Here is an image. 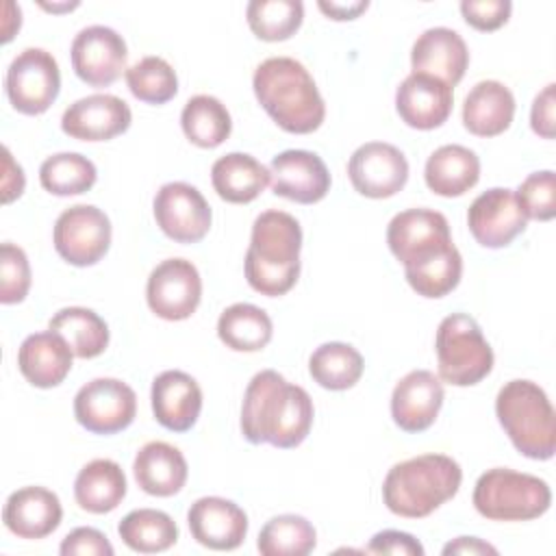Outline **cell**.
Returning <instances> with one entry per match:
<instances>
[{
  "label": "cell",
  "instance_id": "cell-18",
  "mask_svg": "<svg viewBox=\"0 0 556 556\" xmlns=\"http://www.w3.org/2000/svg\"><path fill=\"white\" fill-rule=\"evenodd\" d=\"M130 122V106L122 98L111 93H91L65 109L61 128L72 139L109 141L126 132Z\"/></svg>",
  "mask_w": 556,
  "mask_h": 556
},
{
  "label": "cell",
  "instance_id": "cell-50",
  "mask_svg": "<svg viewBox=\"0 0 556 556\" xmlns=\"http://www.w3.org/2000/svg\"><path fill=\"white\" fill-rule=\"evenodd\" d=\"M41 7L46 11H70V9L78 7V2H70V4H46V2H41Z\"/></svg>",
  "mask_w": 556,
  "mask_h": 556
},
{
  "label": "cell",
  "instance_id": "cell-27",
  "mask_svg": "<svg viewBox=\"0 0 556 556\" xmlns=\"http://www.w3.org/2000/svg\"><path fill=\"white\" fill-rule=\"evenodd\" d=\"M515 96L500 80H480L463 104V124L476 137H497L513 124Z\"/></svg>",
  "mask_w": 556,
  "mask_h": 556
},
{
  "label": "cell",
  "instance_id": "cell-11",
  "mask_svg": "<svg viewBox=\"0 0 556 556\" xmlns=\"http://www.w3.org/2000/svg\"><path fill=\"white\" fill-rule=\"evenodd\" d=\"M202 298V278L187 258H167L159 263L146 285L150 311L167 321H180L195 313Z\"/></svg>",
  "mask_w": 556,
  "mask_h": 556
},
{
  "label": "cell",
  "instance_id": "cell-38",
  "mask_svg": "<svg viewBox=\"0 0 556 556\" xmlns=\"http://www.w3.org/2000/svg\"><path fill=\"white\" fill-rule=\"evenodd\" d=\"M96 165L78 152H59L39 167V182L52 195H78L96 185Z\"/></svg>",
  "mask_w": 556,
  "mask_h": 556
},
{
  "label": "cell",
  "instance_id": "cell-49",
  "mask_svg": "<svg viewBox=\"0 0 556 556\" xmlns=\"http://www.w3.org/2000/svg\"><path fill=\"white\" fill-rule=\"evenodd\" d=\"M443 554H497V549L476 536H458L456 541H450L443 547Z\"/></svg>",
  "mask_w": 556,
  "mask_h": 556
},
{
  "label": "cell",
  "instance_id": "cell-37",
  "mask_svg": "<svg viewBox=\"0 0 556 556\" xmlns=\"http://www.w3.org/2000/svg\"><path fill=\"white\" fill-rule=\"evenodd\" d=\"M404 274L413 291L424 298H443L454 291L463 276V256L452 243L443 252L413 265H404Z\"/></svg>",
  "mask_w": 556,
  "mask_h": 556
},
{
  "label": "cell",
  "instance_id": "cell-26",
  "mask_svg": "<svg viewBox=\"0 0 556 556\" xmlns=\"http://www.w3.org/2000/svg\"><path fill=\"white\" fill-rule=\"evenodd\" d=\"M132 473L141 491L148 495L169 497L185 486L189 467L178 447L165 441H150L137 452Z\"/></svg>",
  "mask_w": 556,
  "mask_h": 556
},
{
  "label": "cell",
  "instance_id": "cell-19",
  "mask_svg": "<svg viewBox=\"0 0 556 556\" xmlns=\"http://www.w3.org/2000/svg\"><path fill=\"white\" fill-rule=\"evenodd\" d=\"M454 104L452 87L443 80L413 72L395 91V109L402 122L417 130H432L447 122Z\"/></svg>",
  "mask_w": 556,
  "mask_h": 556
},
{
  "label": "cell",
  "instance_id": "cell-14",
  "mask_svg": "<svg viewBox=\"0 0 556 556\" xmlns=\"http://www.w3.org/2000/svg\"><path fill=\"white\" fill-rule=\"evenodd\" d=\"M348 176L361 195L382 200L404 189L408 180V161L400 148L384 141H369L352 152Z\"/></svg>",
  "mask_w": 556,
  "mask_h": 556
},
{
  "label": "cell",
  "instance_id": "cell-15",
  "mask_svg": "<svg viewBox=\"0 0 556 556\" xmlns=\"http://www.w3.org/2000/svg\"><path fill=\"white\" fill-rule=\"evenodd\" d=\"M156 226L176 243H195L211 228V206L189 182H165L154 195Z\"/></svg>",
  "mask_w": 556,
  "mask_h": 556
},
{
  "label": "cell",
  "instance_id": "cell-22",
  "mask_svg": "<svg viewBox=\"0 0 556 556\" xmlns=\"http://www.w3.org/2000/svg\"><path fill=\"white\" fill-rule=\"evenodd\" d=\"M413 72L434 76L454 87L463 80L469 65V50L463 37L445 26L424 30L410 50Z\"/></svg>",
  "mask_w": 556,
  "mask_h": 556
},
{
  "label": "cell",
  "instance_id": "cell-47",
  "mask_svg": "<svg viewBox=\"0 0 556 556\" xmlns=\"http://www.w3.org/2000/svg\"><path fill=\"white\" fill-rule=\"evenodd\" d=\"M26 185L22 167L13 161L9 148H4V174H2V202L9 204L22 195Z\"/></svg>",
  "mask_w": 556,
  "mask_h": 556
},
{
  "label": "cell",
  "instance_id": "cell-35",
  "mask_svg": "<svg viewBox=\"0 0 556 556\" xmlns=\"http://www.w3.org/2000/svg\"><path fill=\"white\" fill-rule=\"evenodd\" d=\"M119 539L139 554H156L169 549L178 541L176 521L156 508L130 510L117 526Z\"/></svg>",
  "mask_w": 556,
  "mask_h": 556
},
{
  "label": "cell",
  "instance_id": "cell-42",
  "mask_svg": "<svg viewBox=\"0 0 556 556\" xmlns=\"http://www.w3.org/2000/svg\"><path fill=\"white\" fill-rule=\"evenodd\" d=\"M30 289V265L26 252L4 241L0 248V302L17 304L26 298Z\"/></svg>",
  "mask_w": 556,
  "mask_h": 556
},
{
  "label": "cell",
  "instance_id": "cell-31",
  "mask_svg": "<svg viewBox=\"0 0 556 556\" xmlns=\"http://www.w3.org/2000/svg\"><path fill=\"white\" fill-rule=\"evenodd\" d=\"M274 334L269 315L248 302L230 304L217 319V337L235 352H258Z\"/></svg>",
  "mask_w": 556,
  "mask_h": 556
},
{
  "label": "cell",
  "instance_id": "cell-21",
  "mask_svg": "<svg viewBox=\"0 0 556 556\" xmlns=\"http://www.w3.org/2000/svg\"><path fill=\"white\" fill-rule=\"evenodd\" d=\"M443 397L439 376L428 369H413L391 393V417L404 432H424L434 424Z\"/></svg>",
  "mask_w": 556,
  "mask_h": 556
},
{
  "label": "cell",
  "instance_id": "cell-33",
  "mask_svg": "<svg viewBox=\"0 0 556 556\" xmlns=\"http://www.w3.org/2000/svg\"><path fill=\"white\" fill-rule=\"evenodd\" d=\"M180 126L193 146L217 148L230 137L232 119L228 109L217 98L198 93L187 100L180 113Z\"/></svg>",
  "mask_w": 556,
  "mask_h": 556
},
{
  "label": "cell",
  "instance_id": "cell-40",
  "mask_svg": "<svg viewBox=\"0 0 556 556\" xmlns=\"http://www.w3.org/2000/svg\"><path fill=\"white\" fill-rule=\"evenodd\" d=\"M124 76L130 93L148 104H165L178 91L176 72L161 56H143L130 65Z\"/></svg>",
  "mask_w": 556,
  "mask_h": 556
},
{
  "label": "cell",
  "instance_id": "cell-4",
  "mask_svg": "<svg viewBox=\"0 0 556 556\" xmlns=\"http://www.w3.org/2000/svg\"><path fill=\"white\" fill-rule=\"evenodd\" d=\"M463 482L460 465L445 454H421L393 465L382 482V500L393 515L421 519L452 500Z\"/></svg>",
  "mask_w": 556,
  "mask_h": 556
},
{
  "label": "cell",
  "instance_id": "cell-36",
  "mask_svg": "<svg viewBox=\"0 0 556 556\" xmlns=\"http://www.w3.org/2000/svg\"><path fill=\"white\" fill-rule=\"evenodd\" d=\"M317 545L313 523L302 515L271 517L258 534L256 547L263 556H306Z\"/></svg>",
  "mask_w": 556,
  "mask_h": 556
},
{
  "label": "cell",
  "instance_id": "cell-30",
  "mask_svg": "<svg viewBox=\"0 0 556 556\" xmlns=\"http://www.w3.org/2000/svg\"><path fill=\"white\" fill-rule=\"evenodd\" d=\"M126 495V476L111 458H96L87 463L74 480L76 504L93 515L115 510Z\"/></svg>",
  "mask_w": 556,
  "mask_h": 556
},
{
  "label": "cell",
  "instance_id": "cell-45",
  "mask_svg": "<svg viewBox=\"0 0 556 556\" xmlns=\"http://www.w3.org/2000/svg\"><path fill=\"white\" fill-rule=\"evenodd\" d=\"M367 552L369 554H395V556H424V545L408 532L382 530L371 536Z\"/></svg>",
  "mask_w": 556,
  "mask_h": 556
},
{
  "label": "cell",
  "instance_id": "cell-7",
  "mask_svg": "<svg viewBox=\"0 0 556 556\" xmlns=\"http://www.w3.org/2000/svg\"><path fill=\"white\" fill-rule=\"evenodd\" d=\"M439 380L454 387H471L493 369V350L478 321L465 313L441 319L434 337Z\"/></svg>",
  "mask_w": 556,
  "mask_h": 556
},
{
  "label": "cell",
  "instance_id": "cell-28",
  "mask_svg": "<svg viewBox=\"0 0 556 556\" xmlns=\"http://www.w3.org/2000/svg\"><path fill=\"white\" fill-rule=\"evenodd\" d=\"M424 178L432 193L458 198L480 180V159L465 146H441L428 156Z\"/></svg>",
  "mask_w": 556,
  "mask_h": 556
},
{
  "label": "cell",
  "instance_id": "cell-41",
  "mask_svg": "<svg viewBox=\"0 0 556 556\" xmlns=\"http://www.w3.org/2000/svg\"><path fill=\"white\" fill-rule=\"evenodd\" d=\"M515 198L528 219L549 222L556 215V176L552 169L534 172L530 174L519 189L515 191Z\"/></svg>",
  "mask_w": 556,
  "mask_h": 556
},
{
  "label": "cell",
  "instance_id": "cell-5",
  "mask_svg": "<svg viewBox=\"0 0 556 556\" xmlns=\"http://www.w3.org/2000/svg\"><path fill=\"white\" fill-rule=\"evenodd\" d=\"M495 415L517 452L549 460L556 450V421L547 393L532 380H510L495 397Z\"/></svg>",
  "mask_w": 556,
  "mask_h": 556
},
{
  "label": "cell",
  "instance_id": "cell-13",
  "mask_svg": "<svg viewBox=\"0 0 556 556\" xmlns=\"http://www.w3.org/2000/svg\"><path fill=\"white\" fill-rule=\"evenodd\" d=\"M76 76L91 87L113 85L126 72V41L109 26L93 24L83 28L70 48Z\"/></svg>",
  "mask_w": 556,
  "mask_h": 556
},
{
  "label": "cell",
  "instance_id": "cell-46",
  "mask_svg": "<svg viewBox=\"0 0 556 556\" xmlns=\"http://www.w3.org/2000/svg\"><path fill=\"white\" fill-rule=\"evenodd\" d=\"M554 83H549L532 102V111H530V126L532 130L543 137V139H554Z\"/></svg>",
  "mask_w": 556,
  "mask_h": 556
},
{
  "label": "cell",
  "instance_id": "cell-17",
  "mask_svg": "<svg viewBox=\"0 0 556 556\" xmlns=\"http://www.w3.org/2000/svg\"><path fill=\"white\" fill-rule=\"evenodd\" d=\"M271 191L298 204H315L330 191V172L308 150H285L269 163Z\"/></svg>",
  "mask_w": 556,
  "mask_h": 556
},
{
  "label": "cell",
  "instance_id": "cell-9",
  "mask_svg": "<svg viewBox=\"0 0 556 556\" xmlns=\"http://www.w3.org/2000/svg\"><path fill=\"white\" fill-rule=\"evenodd\" d=\"M52 241L63 261L76 267H89L109 252L111 222L93 204H74L56 217Z\"/></svg>",
  "mask_w": 556,
  "mask_h": 556
},
{
  "label": "cell",
  "instance_id": "cell-29",
  "mask_svg": "<svg viewBox=\"0 0 556 556\" xmlns=\"http://www.w3.org/2000/svg\"><path fill=\"white\" fill-rule=\"evenodd\" d=\"M269 169L245 152L224 154L211 167L213 189L230 204H248L256 200L269 185Z\"/></svg>",
  "mask_w": 556,
  "mask_h": 556
},
{
  "label": "cell",
  "instance_id": "cell-16",
  "mask_svg": "<svg viewBox=\"0 0 556 556\" xmlns=\"http://www.w3.org/2000/svg\"><path fill=\"white\" fill-rule=\"evenodd\" d=\"M528 217L523 215L515 191L506 187H493L480 193L469 211L467 226L473 239L491 250L506 248L517 235L526 230Z\"/></svg>",
  "mask_w": 556,
  "mask_h": 556
},
{
  "label": "cell",
  "instance_id": "cell-48",
  "mask_svg": "<svg viewBox=\"0 0 556 556\" xmlns=\"http://www.w3.org/2000/svg\"><path fill=\"white\" fill-rule=\"evenodd\" d=\"M317 7L330 20L343 22V20H356L363 11H367L369 2L367 0H348V2H332V0L326 2V0H319Z\"/></svg>",
  "mask_w": 556,
  "mask_h": 556
},
{
  "label": "cell",
  "instance_id": "cell-1",
  "mask_svg": "<svg viewBox=\"0 0 556 556\" xmlns=\"http://www.w3.org/2000/svg\"><path fill=\"white\" fill-rule=\"evenodd\" d=\"M313 400L306 389L291 384L274 369L252 376L241 406V432L254 443L280 450L298 447L313 426Z\"/></svg>",
  "mask_w": 556,
  "mask_h": 556
},
{
  "label": "cell",
  "instance_id": "cell-23",
  "mask_svg": "<svg viewBox=\"0 0 556 556\" xmlns=\"http://www.w3.org/2000/svg\"><path fill=\"white\" fill-rule=\"evenodd\" d=\"M150 400L154 419L172 432H187L202 410L200 384L180 369L161 371L152 382Z\"/></svg>",
  "mask_w": 556,
  "mask_h": 556
},
{
  "label": "cell",
  "instance_id": "cell-44",
  "mask_svg": "<svg viewBox=\"0 0 556 556\" xmlns=\"http://www.w3.org/2000/svg\"><path fill=\"white\" fill-rule=\"evenodd\" d=\"M59 552L63 556H113V545L96 528H74L63 541Z\"/></svg>",
  "mask_w": 556,
  "mask_h": 556
},
{
  "label": "cell",
  "instance_id": "cell-43",
  "mask_svg": "<svg viewBox=\"0 0 556 556\" xmlns=\"http://www.w3.org/2000/svg\"><path fill=\"white\" fill-rule=\"evenodd\" d=\"M513 2L510 0H463L460 13L469 26L482 33L497 30L510 17Z\"/></svg>",
  "mask_w": 556,
  "mask_h": 556
},
{
  "label": "cell",
  "instance_id": "cell-32",
  "mask_svg": "<svg viewBox=\"0 0 556 556\" xmlns=\"http://www.w3.org/2000/svg\"><path fill=\"white\" fill-rule=\"evenodd\" d=\"M48 328L59 332L78 358H96L109 345V326L91 308L67 306L52 315Z\"/></svg>",
  "mask_w": 556,
  "mask_h": 556
},
{
  "label": "cell",
  "instance_id": "cell-3",
  "mask_svg": "<svg viewBox=\"0 0 556 556\" xmlns=\"http://www.w3.org/2000/svg\"><path fill=\"white\" fill-rule=\"evenodd\" d=\"M300 250L302 228L293 215L278 208L261 213L243 261L248 285L261 295H285L300 276Z\"/></svg>",
  "mask_w": 556,
  "mask_h": 556
},
{
  "label": "cell",
  "instance_id": "cell-20",
  "mask_svg": "<svg viewBox=\"0 0 556 556\" xmlns=\"http://www.w3.org/2000/svg\"><path fill=\"white\" fill-rule=\"evenodd\" d=\"M187 523L200 545L217 552L237 549L248 534V515L235 502L217 495L195 500Z\"/></svg>",
  "mask_w": 556,
  "mask_h": 556
},
{
  "label": "cell",
  "instance_id": "cell-25",
  "mask_svg": "<svg viewBox=\"0 0 556 556\" xmlns=\"http://www.w3.org/2000/svg\"><path fill=\"white\" fill-rule=\"evenodd\" d=\"M72 348L54 330L28 334L17 350V367L22 376L39 389L61 384L72 369Z\"/></svg>",
  "mask_w": 556,
  "mask_h": 556
},
{
  "label": "cell",
  "instance_id": "cell-12",
  "mask_svg": "<svg viewBox=\"0 0 556 556\" xmlns=\"http://www.w3.org/2000/svg\"><path fill=\"white\" fill-rule=\"evenodd\" d=\"M387 243L402 265H413L452 245L450 224L439 211L408 208L389 222Z\"/></svg>",
  "mask_w": 556,
  "mask_h": 556
},
{
  "label": "cell",
  "instance_id": "cell-8",
  "mask_svg": "<svg viewBox=\"0 0 556 556\" xmlns=\"http://www.w3.org/2000/svg\"><path fill=\"white\" fill-rule=\"evenodd\" d=\"M4 89L11 106L17 113H46L61 89V72L56 59L43 48L22 50L7 70Z\"/></svg>",
  "mask_w": 556,
  "mask_h": 556
},
{
  "label": "cell",
  "instance_id": "cell-10",
  "mask_svg": "<svg viewBox=\"0 0 556 556\" xmlns=\"http://www.w3.org/2000/svg\"><path fill=\"white\" fill-rule=\"evenodd\" d=\"M137 415L135 391L117 378H93L74 397L76 421L93 434H115Z\"/></svg>",
  "mask_w": 556,
  "mask_h": 556
},
{
  "label": "cell",
  "instance_id": "cell-24",
  "mask_svg": "<svg viewBox=\"0 0 556 556\" xmlns=\"http://www.w3.org/2000/svg\"><path fill=\"white\" fill-rule=\"evenodd\" d=\"M63 519V508L50 489L22 486L7 497L2 521L20 539H46Z\"/></svg>",
  "mask_w": 556,
  "mask_h": 556
},
{
  "label": "cell",
  "instance_id": "cell-6",
  "mask_svg": "<svg viewBox=\"0 0 556 556\" xmlns=\"http://www.w3.org/2000/svg\"><path fill=\"white\" fill-rule=\"evenodd\" d=\"M549 484L532 473L508 467L486 469L473 486L476 510L491 521H530L547 513Z\"/></svg>",
  "mask_w": 556,
  "mask_h": 556
},
{
  "label": "cell",
  "instance_id": "cell-34",
  "mask_svg": "<svg viewBox=\"0 0 556 556\" xmlns=\"http://www.w3.org/2000/svg\"><path fill=\"white\" fill-rule=\"evenodd\" d=\"M365 363L356 348L341 341L321 343L308 358L313 380L330 391H345L363 376Z\"/></svg>",
  "mask_w": 556,
  "mask_h": 556
},
{
  "label": "cell",
  "instance_id": "cell-39",
  "mask_svg": "<svg viewBox=\"0 0 556 556\" xmlns=\"http://www.w3.org/2000/svg\"><path fill=\"white\" fill-rule=\"evenodd\" d=\"M250 30L263 41H285L298 33L304 20L300 0H252L245 9Z\"/></svg>",
  "mask_w": 556,
  "mask_h": 556
},
{
  "label": "cell",
  "instance_id": "cell-2",
  "mask_svg": "<svg viewBox=\"0 0 556 556\" xmlns=\"http://www.w3.org/2000/svg\"><path fill=\"white\" fill-rule=\"evenodd\" d=\"M252 89L265 113L287 132L308 135L326 117V104L313 76L291 56L265 59L254 70Z\"/></svg>",
  "mask_w": 556,
  "mask_h": 556
}]
</instances>
